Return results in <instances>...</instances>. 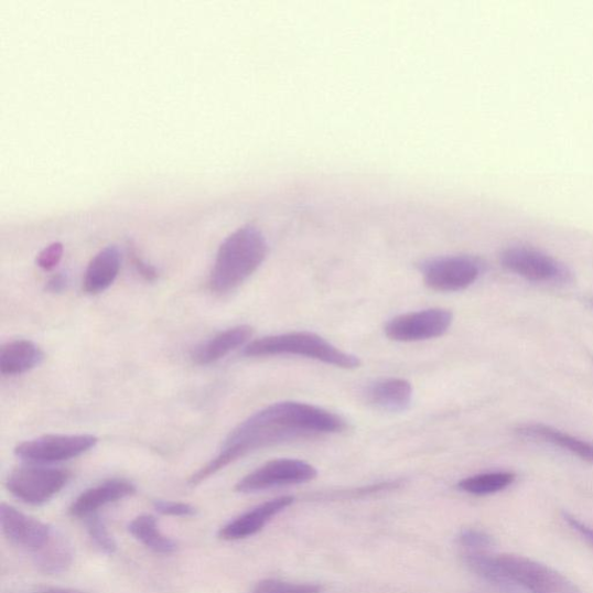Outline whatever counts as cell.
<instances>
[{
  "mask_svg": "<svg viewBox=\"0 0 593 593\" xmlns=\"http://www.w3.org/2000/svg\"><path fill=\"white\" fill-rule=\"evenodd\" d=\"M136 487L121 478H114L97 487L89 488L82 493L68 509V514L76 518H89L96 515L101 508L116 504L128 496L134 494Z\"/></svg>",
  "mask_w": 593,
  "mask_h": 593,
  "instance_id": "cell-13",
  "label": "cell"
},
{
  "mask_svg": "<svg viewBox=\"0 0 593 593\" xmlns=\"http://www.w3.org/2000/svg\"><path fill=\"white\" fill-rule=\"evenodd\" d=\"M97 443L98 439L93 435H48L21 443L14 452L21 460L51 464L79 457Z\"/></svg>",
  "mask_w": 593,
  "mask_h": 593,
  "instance_id": "cell-8",
  "label": "cell"
},
{
  "mask_svg": "<svg viewBox=\"0 0 593 593\" xmlns=\"http://www.w3.org/2000/svg\"><path fill=\"white\" fill-rule=\"evenodd\" d=\"M67 285V279L63 276V273H57V276L53 277L50 282L47 283V287H45V290H47L51 293H61L64 291V289Z\"/></svg>",
  "mask_w": 593,
  "mask_h": 593,
  "instance_id": "cell-29",
  "label": "cell"
},
{
  "mask_svg": "<svg viewBox=\"0 0 593 593\" xmlns=\"http://www.w3.org/2000/svg\"><path fill=\"white\" fill-rule=\"evenodd\" d=\"M563 519L570 528L585 538L589 542L593 545V529L587 527L585 522L581 521L578 517L572 514L563 513Z\"/></svg>",
  "mask_w": 593,
  "mask_h": 593,
  "instance_id": "cell-27",
  "label": "cell"
},
{
  "mask_svg": "<svg viewBox=\"0 0 593 593\" xmlns=\"http://www.w3.org/2000/svg\"><path fill=\"white\" fill-rule=\"evenodd\" d=\"M522 439L550 444L593 464V443L569 435V433L541 423L522 424L516 429Z\"/></svg>",
  "mask_w": 593,
  "mask_h": 593,
  "instance_id": "cell-14",
  "label": "cell"
},
{
  "mask_svg": "<svg viewBox=\"0 0 593 593\" xmlns=\"http://www.w3.org/2000/svg\"><path fill=\"white\" fill-rule=\"evenodd\" d=\"M460 543L466 553L487 552L493 545V539L484 531L467 529L461 533Z\"/></svg>",
  "mask_w": 593,
  "mask_h": 593,
  "instance_id": "cell-24",
  "label": "cell"
},
{
  "mask_svg": "<svg viewBox=\"0 0 593 593\" xmlns=\"http://www.w3.org/2000/svg\"><path fill=\"white\" fill-rule=\"evenodd\" d=\"M499 261L516 276L537 283H569L573 271L563 262L530 246H510L500 254Z\"/></svg>",
  "mask_w": 593,
  "mask_h": 593,
  "instance_id": "cell-5",
  "label": "cell"
},
{
  "mask_svg": "<svg viewBox=\"0 0 593 593\" xmlns=\"http://www.w3.org/2000/svg\"><path fill=\"white\" fill-rule=\"evenodd\" d=\"M252 335L254 328L249 326H238L222 332L198 347L193 359L198 365L213 364L244 346Z\"/></svg>",
  "mask_w": 593,
  "mask_h": 593,
  "instance_id": "cell-17",
  "label": "cell"
},
{
  "mask_svg": "<svg viewBox=\"0 0 593 593\" xmlns=\"http://www.w3.org/2000/svg\"><path fill=\"white\" fill-rule=\"evenodd\" d=\"M128 529L136 540L155 553L172 554L177 550V543L159 530L157 519L151 515L136 517Z\"/></svg>",
  "mask_w": 593,
  "mask_h": 593,
  "instance_id": "cell-19",
  "label": "cell"
},
{
  "mask_svg": "<svg viewBox=\"0 0 593 593\" xmlns=\"http://www.w3.org/2000/svg\"><path fill=\"white\" fill-rule=\"evenodd\" d=\"M121 250L110 245L90 260L84 280V291L88 294H98L116 282L121 269Z\"/></svg>",
  "mask_w": 593,
  "mask_h": 593,
  "instance_id": "cell-15",
  "label": "cell"
},
{
  "mask_svg": "<svg viewBox=\"0 0 593 593\" xmlns=\"http://www.w3.org/2000/svg\"><path fill=\"white\" fill-rule=\"evenodd\" d=\"M317 472L311 464L296 460L271 461L246 475L237 484L239 493H256L270 488L300 485L314 481Z\"/></svg>",
  "mask_w": 593,
  "mask_h": 593,
  "instance_id": "cell-9",
  "label": "cell"
},
{
  "mask_svg": "<svg viewBox=\"0 0 593 593\" xmlns=\"http://www.w3.org/2000/svg\"><path fill=\"white\" fill-rule=\"evenodd\" d=\"M40 593H80V592L67 590V589L52 587V589L43 590Z\"/></svg>",
  "mask_w": 593,
  "mask_h": 593,
  "instance_id": "cell-30",
  "label": "cell"
},
{
  "mask_svg": "<svg viewBox=\"0 0 593 593\" xmlns=\"http://www.w3.org/2000/svg\"><path fill=\"white\" fill-rule=\"evenodd\" d=\"M65 470L28 466L13 471L7 488L28 505L41 506L56 496L71 481Z\"/></svg>",
  "mask_w": 593,
  "mask_h": 593,
  "instance_id": "cell-6",
  "label": "cell"
},
{
  "mask_svg": "<svg viewBox=\"0 0 593 593\" xmlns=\"http://www.w3.org/2000/svg\"><path fill=\"white\" fill-rule=\"evenodd\" d=\"M73 553L71 547L63 539L52 538L51 541L37 552L36 564L45 574H58L71 565Z\"/></svg>",
  "mask_w": 593,
  "mask_h": 593,
  "instance_id": "cell-21",
  "label": "cell"
},
{
  "mask_svg": "<svg viewBox=\"0 0 593 593\" xmlns=\"http://www.w3.org/2000/svg\"><path fill=\"white\" fill-rule=\"evenodd\" d=\"M132 262L140 276L148 282H153L158 279V272L154 267L148 265L139 256L133 255Z\"/></svg>",
  "mask_w": 593,
  "mask_h": 593,
  "instance_id": "cell-28",
  "label": "cell"
},
{
  "mask_svg": "<svg viewBox=\"0 0 593 593\" xmlns=\"http://www.w3.org/2000/svg\"><path fill=\"white\" fill-rule=\"evenodd\" d=\"M483 263L472 257H444L421 265L424 282L431 290L440 292L462 291L481 278Z\"/></svg>",
  "mask_w": 593,
  "mask_h": 593,
  "instance_id": "cell-7",
  "label": "cell"
},
{
  "mask_svg": "<svg viewBox=\"0 0 593 593\" xmlns=\"http://www.w3.org/2000/svg\"><path fill=\"white\" fill-rule=\"evenodd\" d=\"M585 302L593 309V295L587 296V299L585 300Z\"/></svg>",
  "mask_w": 593,
  "mask_h": 593,
  "instance_id": "cell-31",
  "label": "cell"
},
{
  "mask_svg": "<svg viewBox=\"0 0 593 593\" xmlns=\"http://www.w3.org/2000/svg\"><path fill=\"white\" fill-rule=\"evenodd\" d=\"M322 586L310 583H290L280 580H263L252 593H321Z\"/></svg>",
  "mask_w": 593,
  "mask_h": 593,
  "instance_id": "cell-22",
  "label": "cell"
},
{
  "mask_svg": "<svg viewBox=\"0 0 593 593\" xmlns=\"http://www.w3.org/2000/svg\"><path fill=\"white\" fill-rule=\"evenodd\" d=\"M293 500L294 498L292 496L270 499L266 504L227 522L219 530L218 537L226 541H236L252 537L260 532L273 517H277L289 508L293 504Z\"/></svg>",
  "mask_w": 593,
  "mask_h": 593,
  "instance_id": "cell-12",
  "label": "cell"
},
{
  "mask_svg": "<svg viewBox=\"0 0 593 593\" xmlns=\"http://www.w3.org/2000/svg\"><path fill=\"white\" fill-rule=\"evenodd\" d=\"M347 423L338 416L301 402L271 405L238 425L226 439L215 460L203 466L190 478L195 487L244 455L295 440L312 439L338 433Z\"/></svg>",
  "mask_w": 593,
  "mask_h": 593,
  "instance_id": "cell-1",
  "label": "cell"
},
{
  "mask_svg": "<svg viewBox=\"0 0 593 593\" xmlns=\"http://www.w3.org/2000/svg\"><path fill=\"white\" fill-rule=\"evenodd\" d=\"M515 481L513 472H490L464 478L459 488L471 495L485 496L507 489Z\"/></svg>",
  "mask_w": 593,
  "mask_h": 593,
  "instance_id": "cell-20",
  "label": "cell"
},
{
  "mask_svg": "<svg viewBox=\"0 0 593 593\" xmlns=\"http://www.w3.org/2000/svg\"><path fill=\"white\" fill-rule=\"evenodd\" d=\"M244 355L247 357L292 355L323 362L341 369L360 367L358 357L342 352L324 337L308 332L287 333L256 339L245 347Z\"/></svg>",
  "mask_w": 593,
  "mask_h": 593,
  "instance_id": "cell-4",
  "label": "cell"
},
{
  "mask_svg": "<svg viewBox=\"0 0 593 593\" xmlns=\"http://www.w3.org/2000/svg\"><path fill=\"white\" fill-rule=\"evenodd\" d=\"M154 509L165 516L174 517H191L196 514V509L188 505L182 504V502L157 499L153 502Z\"/></svg>",
  "mask_w": 593,
  "mask_h": 593,
  "instance_id": "cell-25",
  "label": "cell"
},
{
  "mask_svg": "<svg viewBox=\"0 0 593 593\" xmlns=\"http://www.w3.org/2000/svg\"><path fill=\"white\" fill-rule=\"evenodd\" d=\"M42 351L29 339L9 342L0 353V371L6 376H17L31 371L41 364Z\"/></svg>",
  "mask_w": 593,
  "mask_h": 593,
  "instance_id": "cell-18",
  "label": "cell"
},
{
  "mask_svg": "<svg viewBox=\"0 0 593 593\" xmlns=\"http://www.w3.org/2000/svg\"><path fill=\"white\" fill-rule=\"evenodd\" d=\"M453 314L449 310L430 309L392 319L385 334L397 342H419L444 335L451 327Z\"/></svg>",
  "mask_w": 593,
  "mask_h": 593,
  "instance_id": "cell-10",
  "label": "cell"
},
{
  "mask_svg": "<svg viewBox=\"0 0 593 593\" xmlns=\"http://www.w3.org/2000/svg\"><path fill=\"white\" fill-rule=\"evenodd\" d=\"M86 527L90 538L96 542L99 549L106 554L117 552L118 546L116 540L107 530L104 521L96 515L86 519Z\"/></svg>",
  "mask_w": 593,
  "mask_h": 593,
  "instance_id": "cell-23",
  "label": "cell"
},
{
  "mask_svg": "<svg viewBox=\"0 0 593 593\" xmlns=\"http://www.w3.org/2000/svg\"><path fill=\"white\" fill-rule=\"evenodd\" d=\"M464 559L475 575L511 593H584L558 570L526 557L477 552Z\"/></svg>",
  "mask_w": 593,
  "mask_h": 593,
  "instance_id": "cell-2",
  "label": "cell"
},
{
  "mask_svg": "<svg viewBox=\"0 0 593 593\" xmlns=\"http://www.w3.org/2000/svg\"><path fill=\"white\" fill-rule=\"evenodd\" d=\"M365 397L371 406L385 412H405L412 403L413 387L406 379H384L373 384Z\"/></svg>",
  "mask_w": 593,
  "mask_h": 593,
  "instance_id": "cell-16",
  "label": "cell"
},
{
  "mask_svg": "<svg viewBox=\"0 0 593 593\" xmlns=\"http://www.w3.org/2000/svg\"><path fill=\"white\" fill-rule=\"evenodd\" d=\"M62 257L63 245L55 242L42 250L36 262L43 270H52L61 262Z\"/></svg>",
  "mask_w": 593,
  "mask_h": 593,
  "instance_id": "cell-26",
  "label": "cell"
},
{
  "mask_svg": "<svg viewBox=\"0 0 593 593\" xmlns=\"http://www.w3.org/2000/svg\"><path fill=\"white\" fill-rule=\"evenodd\" d=\"M268 244L254 225H246L220 245L212 271L211 287L217 293H227L241 285L263 263Z\"/></svg>",
  "mask_w": 593,
  "mask_h": 593,
  "instance_id": "cell-3",
  "label": "cell"
},
{
  "mask_svg": "<svg viewBox=\"0 0 593 593\" xmlns=\"http://www.w3.org/2000/svg\"><path fill=\"white\" fill-rule=\"evenodd\" d=\"M0 522L10 541L31 552H40L53 538L47 524L6 504L0 507Z\"/></svg>",
  "mask_w": 593,
  "mask_h": 593,
  "instance_id": "cell-11",
  "label": "cell"
}]
</instances>
